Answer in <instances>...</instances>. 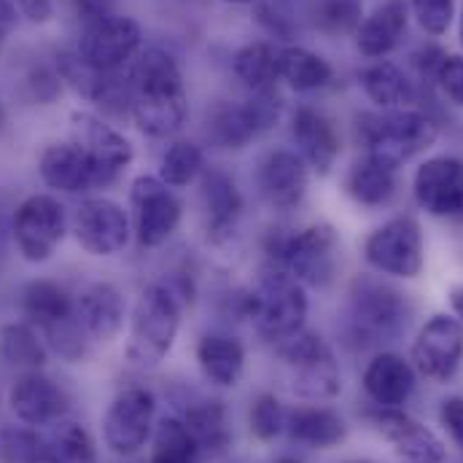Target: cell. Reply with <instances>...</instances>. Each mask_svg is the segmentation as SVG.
Segmentation results:
<instances>
[{"label":"cell","instance_id":"22","mask_svg":"<svg viewBox=\"0 0 463 463\" xmlns=\"http://www.w3.org/2000/svg\"><path fill=\"white\" fill-rule=\"evenodd\" d=\"M407 3L404 0H383L374 5V11L361 19L358 30H355V46L364 57L369 60H380L385 54H391L404 33H407Z\"/></svg>","mask_w":463,"mask_h":463},{"label":"cell","instance_id":"29","mask_svg":"<svg viewBox=\"0 0 463 463\" xmlns=\"http://www.w3.org/2000/svg\"><path fill=\"white\" fill-rule=\"evenodd\" d=\"M132 95H175L184 92V76L173 54L165 49H146L129 73Z\"/></svg>","mask_w":463,"mask_h":463},{"label":"cell","instance_id":"16","mask_svg":"<svg viewBox=\"0 0 463 463\" xmlns=\"http://www.w3.org/2000/svg\"><path fill=\"white\" fill-rule=\"evenodd\" d=\"M11 412L27 426H52L65 418L71 402L62 385H57L49 374L30 369L24 372L8 391Z\"/></svg>","mask_w":463,"mask_h":463},{"label":"cell","instance_id":"37","mask_svg":"<svg viewBox=\"0 0 463 463\" xmlns=\"http://www.w3.org/2000/svg\"><path fill=\"white\" fill-rule=\"evenodd\" d=\"M200 453V445L181 418L170 415L159 420L151 445V463H197Z\"/></svg>","mask_w":463,"mask_h":463},{"label":"cell","instance_id":"40","mask_svg":"<svg viewBox=\"0 0 463 463\" xmlns=\"http://www.w3.org/2000/svg\"><path fill=\"white\" fill-rule=\"evenodd\" d=\"M205 170V156L203 148L192 140H178L173 143L165 156H162V167H159V178L167 186H189L200 173Z\"/></svg>","mask_w":463,"mask_h":463},{"label":"cell","instance_id":"21","mask_svg":"<svg viewBox=\"0 0 463 463\" xmlns=\"http://www.w3.org/2000/svg\"><path fill=\"white\" fill-rule=\"evenodd\" d=\"M38 170H41V178L46 181V186L65 192V194H79V192L100 186L92 162L87 159V154L76 143L49 146L41 154Z\"/></svg>","mask_w":463,"mask_h":463},{"label":"cell","instance_id":"14","mask_svg":"<svg viewBox=\"0 0 463 463\" xmlns=\"http://www.w3.org/2000/svg\"><path fill=\"white\" fill-rule=\"evenodd\" d=\"M418 205L434 219H463V162L456 156L426 159L412 181Z\"/></svg>","mask_w":463,"mask_h":463},{"label":"cell","instance_id":"8","mask_svg":"<svg viewBox=\"0 0 463 463\" xmlns=\"http://www.w3.org/2000/svg\"><path fill=\"white\" fill-rule=\"evenodd\" d=\"M68 230L65 208L49 194L27 197L14 216V240L24 261L41 264L52 259Z\"/></svg>","mask_w":463,"mask_h":463},{"label":"cell","instance_id":"52","mask_svg":"<svg viewBox=\"0 0 463 463\" xmlns=\"http://www.w3.org/2000/svg\"><path fill=\"white\" fill-rule=\"evenodd\" d=\"M340 463H377V461H372V458H347V461H340Z\"/></svg>","mask_w":463,"mask_h":463},{"label":"cell","instance_id":"39","mask_svg":"<svg viewBox=\"0 0 463 463\" xmlns=\"http://www.w3.org/2000/svg\"><path fill=\"white\" fill-rule=\"evenodd\" d=\"M307 14L313 24L326 35H350L358 30L364 16L361 0H307Z\"/></svg>","mask_w":463,"mask_h":463},{"label":"cell","instance_id":"33","mask_svg":"<svg viewBox=\"0 0 463 463\" xmlns=\"http://www.w3.org/2000/svg\"><path fill=\"white\" fill-rule=\"evenodd\" d=\"M43 463H98L92 434L73 420H57L43 437Z\"/></svg>","mask_w":463,"mask_h":463},{"label":"cell","instance_id":"9","mask_svg":"<svg viewBox=\"0 0 463 463\" xmlns=\"http://www.w3.org/2000/svg\"><path fill=\"white\" fill-rule=\"evenodd\" d=\"M156 402L146 388H127L103 418V439L116 456H135L151 437Z\"/></svg>","mask_w":463,"mask_h":463},{"label":"cell","instance_id":"27","mask_svg":"<svg viewBox=\"0 0 463 463\" xmlns=\"http://www.w3.org/2000/svg\"><path fill=\"white\" fill-rule=\"evenodd\" d=\"M132 116L140 132L151 137H167L178 132L189 116L186 92L175 95H132Z\"/></svg>","mask_w":463,"mask_h":463},{"label":"cell","instance_id":"31","mask_svg":"<svg viewBox=\"0 0 463 463\" xmlns=\"http://www.w3.org/2000/svg\"><path fill=\"white\" fill-rule=\"evenodd\" d=\"M181 420L192 431L200 450L222 453V450L230 448L232 431L224 402H219V399H197L184 410Z\"/></svg>","mask_w":463,"mask_h":463},{"label":"cell","instance_id":"17","mask_svg":"<svg viewBox=\"0 0 463 463\" xmlns=\"http://www.w3.org/2000/svg\"><path fill=\"white\" fill-rule=\"evenodd\" d=\"M372 420L377 431L391 442L396 456H402L407 463L445 461V442L399 407H377L372 412Z\"/></svg>","mask_w":463,"mask_h":463},{"label":"cell","instance_id":"55","mask_svg":"<svg viewBox=\"0 0 463 463\" xmlns=\"http://www.w3.org/2000/svg\"><path fill=\"white\" fill-rule=\"evenodd\" d=\"M461 46H463V14H461Z\"/></svg>","mask_w":463,"mask_h":463},{"label":"cell","instance_id":"24","mask_svg":"<svg viewBox=\"0 0 463 463\" xmlns=\"http://www.w3.org/2000/svg\"><path fill=\"white\" fill-rule=\"evenodd\" d=\"M203 205H205V216H208V237L213 242L230 240L240 216H242V194L227 173H222V170L205 173Z\"/></svg>","mask_w":463,"mask_h":463},{"label":"cell","instance_id":"51","mask_svg":"<svg viewBox=\"0 0 463 463\" xmlns=\"http://www.w3.org/2000/svg\"><path fill=\"white\" fill-rule=\"evenodd\" d=\"M450 305H453L456 318L463 324V288H456V291L450 294Z\"/></svg>","mask_w":463,"mask_h":463},{"label":"cell","instance_id":"11","mask_svg":"<svg viewBox=\"0 0 463 463\" xmlns=\"http://www.w3.org/2000/svg\"><path fill=\"white\" fill-rule=\"evenodd\" d=\"M71 132H73V143L87 154V159L92 162L100 186L114 184L116 175L132 162L135 148L132 143L116 132L111 124H106L103 118L87 111H73L71 114Z\"/></svg>","mask_w":463,"mask_h":463},{"label":"cell","instance_id":"26","mask_svg":"<svg viewBox=\"0 0 463 463\" xmlns=\"http://www.w3.org/2000/svg\"><path fill=\"white\" fill-rule=\"evenodd\" d=\"M286 429L291 439L318 450L340 445L347 434L343 415L329 407H299L286 418Z\"/></svg>","mask_w":463,"mask_h":463},{"label":"cell","instance_id":"47","mask_svg":"<svg viewBox=\"0 0 463 463\" xmlns=\"http://www.w3.org/2000/svg\"><path fill=\"white\" fill-rule=\"evenodd\" d=\"M11 3H14V8H16L24 19L35 22V24H43V22H49V19L54 16L52 0H11Z\"/></svg>","mask_w":463,"mask_h":463},{"label":"cell","instance_id":"18","mask_svg":"<svg viewBox=\"0 0 463 463\" xmlns=\"http://www.w3.org/2000/svg\"><path fill=\"white\" fill-rule=\"evenodd\" d=\"M76 240L92 256H116L129 242V219L111 200H87L76 213Z\"/></svg>","mask_w":463,"mask_h":463},{"label":"cell","instance_id":"32","mask_svg":"<svg viewBox=\"0 0 463 463\" xmlns=\"http://www.w3.org/2000/svg\"><path fill=\"white\" fill-rule=\"evenodd\" d=\"M278 65H280V79L291 90H297V92L324 90L332 81V76H335L332 65L321 54H316V52H310L305 46H286V49H280Z\"/></svg>","mask_w":463,"mask_h":463},{"label":"cell","instance_id":"53","mask_svg":"<svg viewBox=\"0 0 463 463\" xmlns=\"http://www.w3.org/2000/svg\"><path fill=\"white\" fill-rule=\"evenodd\" d=\"M275 463H302V461H297V458H291V456H283V458H278Z\"/></svg>","mask_w":463,"mask_h":463},{"label":"cell","instance_id":"15","mask_svg":"<svg viewBox=\"0 0 463 463\" xmlns=\"http://www.w3.org/2000/svg\"><path fill=\"white\" fill-rule=\"evenodd\" d=\"M307 162L297 151H269L256 170V186L264 203L275 211L297 208L307 194Z\"/></svg>","mask_w":463,"mask_h":463},{"label":"cell","instance_id":"38","mask_svg":"<svg viewBox=\"0 0 463 463\" xmlns=\"http://www.w3.org/2000/svg\"><path fill=\"white\" fill-rule=\"evenodd\" d=\"M46 345L27 324L0 326V361L19 369H41L46 364Z\"/></svg>","mask_w":463,"mask_h":463},{"label":"cell","instance_id":"36","mask_svg":"<svg viewBox=\"0 0 463 463\" xmlns=\"http://www.w3.org/2000/svg\"><path fill=\"white\" fill-rule=\"evenodd\" d=\"M278 57H280V49H275L272 43L267 41H256V43H248L242 46L237 54H234V73L237 79L259 92V90H272L275 81L280 79V65H278Z\"/></svg>","mask_w":463,"mask_h":463},{"label":"cell","instance_id":"30","mask_svg":"<svg viewBox=\"0 0 463 463\" xmlns=\"http://www.w3.org/2000/svg\"><path fill=\"white\" fill-rule=\"evenodd\" d=\"M361 87L366 92V98L380 106L383 111L391 109H407L410 103H415V84L407 79V73L402 68H396L393 62H374L361 73Z\"/></svg>","mask_w":463,"mask_h":463},{"label":"cell","instance_id":"12","mask_svg":"<svg viewBox=\"0 0 463 463\" xmlns=\"http://www.w3.org/2000/svg\"><path fill=\"white\" fill-rule=\"evenodd\" d=\"M140 49V27L129 16L109 14L84 27L79 38V57L98 68L114 73L124 68Z\"/></svg>","mask_w":463,"mask_h":463},{"label":"cell","instance_id":"41","mask_svg":"<svg viewBox=\"0 0 463 463\" xmlns=\"http://www.w3.org/2000/svg\"><path fill=\"white\" fill-rule=\"evenodd\" d=\"M0 463H43V437L30 429H3Z\"/></svg>","mask_w":463,"mask_h":463},{"label":"cell","instance_id":"7","mask_svg":"<svg viewBox=\"0 0 463 463\" xmlns=\"http://www.w3.org/2000/svg\"><path fill=\"white\" fill-rule=\"evenodd\" d=\"M364 259L383 275L418 278L426 261L418 222L410 216H399L377 227L364 242Z\"/></svg>","mask_w":463,"mask_h":463},{"label":"cell","instance_id":"49","mask_svg":"<svg viewBox=\"0 0 463 463\" xmlns=\"http://www.w3.org/2000/svg\"><path fill=\"white\" fill-rule=\"evenodd\" d=\"M16 27V8L11 0H0V49Z\"/></svg>","mask_w":463,"mask_h":463},{"label":"cell","instance_id":"34","mask_svg":"<svg viewBox=\"0 0 463 463\" xmlns=\"http://www.w3.org/2000/svg\"><path fill=\"white\" fill-rule=\"evenodd\" d=\"M22 310L43 332L73 316V299L52 280H33L22 294Z\"/></svg>","mask_w":463,"mask_h":463},{"label":"cell","instance_id":"20","mask_svg":"<svg viewBox=\"0 0 463 463\" xmlns=\"http://www.w3.org/2000/svg\"><path fill=\"white\" fill-rule=\"evenodd\" d=\"M291 135L299 146V156L318 173H332L337 156H340V137L335 124L310 106H302L294 111L291 118Z\"/></svg>","mask_w":463,"mask_h":463},{"label":"cell","instance_id":"4","mask_svg":"<svg viewBox=\"0 0 463 463\" xmlns=\"http://www.w3.org/2000/svg\"><path fill=\"white\" fill-rule=\"evenodd\" d=\"M358 135L366 146V154L380 156L391 165H404L420 151L431 148L439 127L420 111L391 109L383 114H364L358 118Z\"/></svg>","mask_w":463,"mask_h":463},{"label":"cell","instance_id":"23","mask_svg":"<svg viewBox=\"0 0 463 463\" xmlns=\"http://www.w3.org/2000/svg\"><path fill=\"white\" fill-rule=\"evenodd\" d=\"M364 388L377 407H402L415 391V366L396 353H380L364 372Z\"/></svg>","mask_w":463,"mask_h":463},{"label":"cell","instance_id":"6","mask_svg":"<svg viewBox=\"0 0 463 463\" xmlns=\"http://www.w3.org/2000/svg\"><path fill=\"white\" fill-rule=\"evenodd\" d=\"M278 355L291 366V391L299 399L326 402L340 393V366L321 335L302 329L278 345Z\"/></svg>","mask_w":463,"mask_h":463},{"label":"cell","instance_id":"46","mask_svg":"<svg viewBox=\"0 0 463 463\" xmlns=\"http://www.w3.org/2000/svg\"><path fill=\"white\" fill-rule=\"evenodd\" d=\"M439 420L448 429V434L453 437V442L463 448V399L461 396H450L442 402L439 410Z\"/></svg>","mask_w":463,"mask_h":463},{"label":"cell","instance_id":"19","mask_svg":"<svg viewBox=\"0 0 463 463\" xmlns=\"http://www.w3.org/2000/svg\"><path fill=\"white\" fill-rule=\"evenodd\" d=\"M73 313L90 340L111 343L124 326V297L111 283H92L76 297Z\"/></svg>","mask_w":463,"mask_h":463},{"label":"cell","instance_id":"50","mask_svg":"<svg viewBox=\"0 0 463 463\" xmlns=\"http://www.w3.org/2000/svg\"><path fill=\"white\" fill-rule=\"evenodd\" d=\"M79 11H81V16L87 19V24L111 14L109 5H106V0H79Z\"/></svg>","mask_w":463,"mask_h":463},{"label":"cell","instance_id":"43","mask_svg":"<svg viewBox=\"0 0 463 463\" xmlns=\"http://www.w3.org/2000/svg\"><path fill=\"white\" fill-rule=\"evenodd\" d=\"M43 337L54 353H60L65 361H81L87 355V332L81 329L76 313L49 329H43Z\"/></svg>","mask_w":463,"mask_h":463},{"label":"cell","instance_id":"45","mask_svg":"<svg viewBox=\"0 0 463 463\" xmlns=\"http://www.w3.org/2000/svg\"><path fill=\"white\" fill-rule=\"evenodd\" d=\"M434 81L439 84L442 95L453 103V106H461L463 109V57L458 54H448L434 76Z\"/></svg>","mask_w":463,"mask_h":463},{"label":"cell","instance_id":"44","mask_svg":"<svg viewBox=\"0 0 463 463\" xmlns=\"http://www.w3.org/2000/svg\"><path fill=\"white\" fill-rule=\"evenodd\" d=\"M410 5L429 35H445L456 14V0H410Z\"/></svg>","mask_w":463,"mask_h":463},{"label":"cell","instance_id":"54","mask_svg":"<svg viewBox=\"0 0 463 463\" xmlns=\"http://www.w3.org/2000/svg\"><path fill=\"white\" fill-rule=\"evenodd\" d=\"M224 3H232V5H245V3H253V0H224Z\"/></svg>","mask_w":463,"mask_h":463},{"label":"cell","instance_id":"1","mask_svg":"<svg viewBox=\"0 0 463 463\" xmlns=\"http://www.w3.org/2000/svg\"><path fill=\"white\" fill-rule=\"evenodd\" d=\"M194 286L184 275L148 283L135 302L129 337H127V361L137 369L159 366L175 345L181 329V313L192 305Z\"/></svg>","mask_w":463,"mask_h":463},{"label":"cell","instance_id":"35","mask_svg":"<svg viewBox=\"0 0 463 463\" xmlns=\"http://www.w3.org/2000/svg\"><path fill=\"white\" fill-rule=\"evenodd\" d=\"M208 135L216 146L237 151L259 137V129L245 103H219L208 111Z\"/></svg>","mask_w":463,"mask_h":463},{"label":"cell","instance_id":"25","mask_svg":"<svg viewBox=\"0 0 463 463\" xmlns=\"http://www.w3.org/2000/svg\"><path fill=\"white\" fill-rule=\"evenodd\" d=\"M345 192L364 208H380L396 194V165L366 154L345 178Z\"/></svg>","mask_w":463,"mask_h":463},{"label":"cell","instance_id":"28","mask_svg":"<svg viewBox=\"0 0 463 463\" xmlns=\"http://www.w3.org/2000/svg\"><path fill=\"white\" fill-rule=\"evenodd\" d=\"M197 361L203 374L222 388L237 385V380L242 377L245 369V347L240 345V340H234L232 335H205L197 343Z\"/></svg>","mask_w":463,"mask_h":463},{"label":"cell","instance_id":"13","mask_svg":"<svg viewBox=\"0 0 463 463\" xmlns=\"http://www.w3.org/2000/svg\"><path fill=\"white\" fill-rule=\"evenodd\" d=\"M463 361V324L456 316H434L418 332L412 345V366L434 380L448 383Z\"/></svg>","mask_w":463,"mask_h":463},{"label":"cell","instance_id":"48","mask_svg":"<svg viewBox=\"0 0 463 463\" xmlns=\"http://www.w3.org/2000/svg\"><path fill=\"white\" fill-rule=\"evenodd\" d=\"M445 57H448V54H445L442 49H437V46H426V49H420V52H418L412 60H415V65H418L420 76H429V79H434Z\"/></svg>","mask_w":463,"mask_h":463},{"label":"cell","instance_id":"10","mask_svg":"<svg viewBox=\"0 0 463 463\" xmlns=\"http://www.w3.org/2000/svg\"><path fill=\"white\" fill-rule=\"evenodd\" d=\"M129 200L135 208V234L140 245L159 248L178 230L181 203L175 200V194L167 189L162 178H154V175L135 178Z\"/></svg>","mask_w":463,"mask_h":463},{"label":"cell","instance_id":"5","mask_svg":"<svg viewBox=\"0 0 463 463\" xmlns=\"http://www.w3.org/2000/svg\"><path fill=\"white\" fill-rule=\"evenodd\" d=\"M269 261L302 286H326L337 269V232L329 224H310L288 234H269Z\"/></svg>","mask_w":463,"mask_h":463},{"label":"cell","instance_id":"42","mask_svg":"<svg viewBox=\"0 0 463 463\" xmlns=\"http://www.w3.org/2000/svg\"><path fill=\"white\" fill-rule=\"evenodd\" d=\"M286 418H288V415H286L280 399L272 396V393H261V396L253 402V407H250L248 423H250V431H253L256 439L269 442V439H275V437L286 429Z\"/></svg>","mask_w":463,"mask_h":463},{"label":"cell","instance_id":"2","mask_svg":"<svg viewBox=\"0 0 463 463\" xmlns=\"http://www.w3.org/2000/svg\"><path fill=\"white\" fill-rule=\"evenodd\" d=\"M412 318L407 294L377 280L355 278L347 294L345 337L355 347H377L399 340Z\"/></svg>","mask_w":463,"mask_h":463},{"label":"cell","instance_id":"3","mask_svg":"<svg viewBox=\"0 0 463 463\" xmlns=\"http://www.w3.org/2000/svg\"><path fill=\"white\" fill-rule=\"evenodd\" d=\"M240 305L242 316L256 324V332L275 345L305 329L310 307L305 286L275 264L261 272V280L253 291L240 297Z\"/></svg>","mask_w":463,"mask_h":463}]
</instances>
